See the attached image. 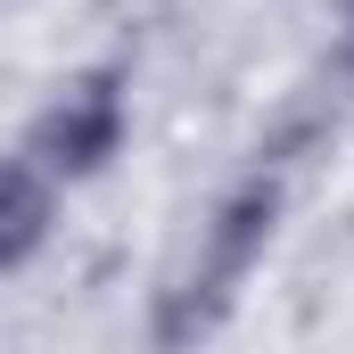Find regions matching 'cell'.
<instances>
[{"mask_svg": "<svg viewBox=\"0 0 354 354\" xmlns=\"http://www.w3.org/2000/svg\"><path fill=\"white\" fill-rule=\"evenodd\" d=\"M330 17H338V66L354 75V0H330Z\"/></svg>", "mask_w": 354, "mask_h": 354, "instance_id": "cell-4", "label": "cell"}, {"mask_svg": "<svg viewBox=\"0 0 354 354\" xmlns=\"http://www.w3.org/2000/svg\"><path fill=\"white\" fill-rule=\"evenodd\" d=\"M280 206H288V157H280V149H272V165L256 157L248 174L206 206V223L189 231V248L165 264L157 297H149V338L165 354H189L198 338H214V330L231 322L239 288L256 280L272 231H280Z\"/></svg>", "mask_w": 354, "mask_h": 354, "instance_id": "cell-1", "label": "cell"}, {"mask_svg": "<svg viewBox=\"0 0 354 354\" xmlns=\"http://www.w3.org/2000/svg\"><path fill=\"white\" fill-rule=\"evenodd\" d=\"M58 214H66V189L41 174L33 157H8V174H0V264L25 272L41 248H50Z\"/></svg>", "mask_w": 354, "mask_h": 354, "instance_id": "cell-3", "label": "cell"}, {"mask_svg": "<svg viewBox=\"0 0 354 354\" xmlns=\"http://www.w3.org/2000/svg\"><path fill=\"white\" fill-rule=\"evenodd\" d=\"M124 132H132V91H124V66H83L75 83L50 91V107L25 124L17 157H33L58 189L107 174L124 157Z\"/></svg>", "mask_w": 354, "mask_h": 354, "instance_id": "cell-2", "label": "cell"}]
</instances>
